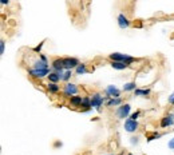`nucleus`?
Segmentation results:
<instances>
[{"label": "nucleus", "mask_w": 174, "mask_h": 155, "mask_svg": "<svg viewBox=\"0 0 174 155\" xmlns=\"http://www.w3.org/2000/svg\"><path fill=\"white\" fill-rule=\"evenodd\" d=\"M4 50H6V42L2 40V42H0V55L4 54Z\"/></svg>", "instance_id": "obj_26"}, {"label": "nucleus", "mask_w": 174, "mask_h": 155, "mask_svg": "<svg viewBox=\"0 0 174 155\" xmlns=\"http://www.w3.org/2000/svg\"><path fill=\"white\" fill-rule=\"evenodd\" d=\"M138 142H139V138H138V136L130 138V143H131V145H138Z\"/></svg>", "instance_id": "obj_28"}, {"label": "nucleus", "mask_w": 174, "mask_h": 155, "mask_svg": "<svg viewBox=\"0 0 174 155\" xmlns=\"http://www.w3.org/2000/svg\"><path fill=\"white\" fill-rule=\"evenodd\" d=\"M80 62L76 58H63V67L64 70H75Z\"/></svg>", "instance_id": "obj_8"}, {"label": "nucleus", "mask_w": 174, "mask_h": 155, "mask_svg": "<svg viewBox=\"0 0 174 155\" xmlns=\"http://www.w3.org/2000/svg\"><path fill=\"white\" fill-rule=\"evenodd\" d=\"M119 155H123V154H119Z\"/></svg>", "instance_id": "obj_35"}, {"label": "nucleus", "mask_w": 174, "mask_h": 155, "mask_svg": "<svg viewBox=\"0 0 174 155\" xmlns=\"http://www.w3.org/2000/svg\"><path fill=\"white\" fill-rule=\"evenodd\" d=\"M39 58H40V59H42V60H43V62H46V63H48V59H47V56H46V55H44V54H42V52H40V54H39Z\"/></svg>", "instance_id": "obj_29"}, {"label": "nucleus", "mask_w": 174, "mask_h": 155, "mask_svg": "<svg viewBox=\"0 0 174 155\" xmlns=\"http://www.w3.org/2000/svg\"><path fill=\"white\" fill-rule=\"evenodd\" d=\"M163 136V134H161V132H153V134H150L147 138H146V140L147 142H151V140H155V139H159V138H162Z\"/></svg>", "instance_id": "obj_22"}, {"label": "nucleus", "mask_w": 174, "mask_h": 155, "mask_svg": "<svg viewBox=\"0 0 174 155\" xmlns=\"http://www.w3.org/2000/svg\"><path fill=\"white\" fill-rule=\"evenodd\" d=\"M46 88L50 94H58L60 91V86H58V83H52V82H48Z\"/></svg>", "instance_id": "obj_15"}, {"label": "nucleus", "mask_w": 174, "mask_h": 155, "mask_svg": "<svg viewBox=\"0 0 174 155\" xmlns=\"http://www.w3.org/2000/svg\"><path fill=\"white\" fill-rule=\"evenodd\" d=\"M78 92H79V88H78V86H76V84L70 83V82H67V83L64 84V87H63V95H64V98H71L74 95H78Z\"/></svg>", "instance_id": "obj_4"}, {"label": "nucleus", "mask_w": 174, "mask_h": 155, "mask_svg": "<svg viewBox=\"0 0 174 155\" xmlns=\"http://www.w3.org/2000/svg\"><path fill=\"white\" fill-rule=\"evenodd\" d=\"M117 22H118V26L121 30H125V28H129L131 26V22L129 20V18L125 14H119L118 18H117Z\"/></svg>", "instance_id": "obj_10"}, {"label": "nucleus", "mask_w": 174, "mask_h": 155, "mask_svg": "<svg viewBox=\"0 0 174 155\" xmlns=\"http://www.w3.org/2000/svg\"><path fill=\"white\" fill-rule=\"evenodd\" d=\"M43 46H44V42H40L38 46H35L34 48H32V52H34V54H40V52H42V48H43Z\"/></svg>", "instance_id": "obj_24"}, {"label": "nucleus", "mask_w": 174, "mask_h": 155, "mask_svg": "<svg viewBox=\"0 0 174 155\" xmlns=\"http://www.w3.org/2000/svg\"><path fill=\"white\" fill-rule=\"evenodd\" d=\"M126 155H133V154H131V153H127V154H126Z\"/></svg>", "instance_id": "obj_33"}, {"label": "nucleus", "mask_w": 174, "mask_h": 155, "mask_svg": "<svg viewBox=\"0 0 174 155\" xmlns=\"http://www.w3.org/2000/svg\"><path fill=\"white\" fill-rule=\"evenodd\" d=\"M121 104H122V99H121V98H110V99L106 102L107 107H118Z\"/></svg>", "instance_id": "obj_16"}, {"label": "nucleus", "mask_w": 174, "mask_h": 155, "mask_svg": "<svg viewBox=\"0 0 174 155\" xmlns=\"http://www.w3.org/2000/svg\"><path fill=\"white\" fill-rule=\"evenodd\" d=\"M51 72V70L48 68V70H44V68H28L27 70V74L30 78L32 79H38V80H42L43 78H47L48 74Z\"/></svg>", "instance_id": "obj_2"}, {"label": "nucleus", "mask_w": 174, "mask_h": 155, "mask_svg": "<svg viewBox=\"0 0 174 155\" xmlns=\"http://www.w3.org/2000/svg\"><path fill=\"white\" fill-rule=\"evenodd\" d=\"M86 110H92L91 107V96H83L82 100V112Z\"/></svg>", "instance_id": "obj_19"}, {"label": "nucleus", "mask_w": 174, "mask_h": 155, "mask_svg": "<svg viewBox=\"0 0 174 155\" xmlns=\"http://www.w3.org/2000/svg\"><path fill=\"white\" fill-rule=\"evenodd\" d=\"M174 124V114L173 112H169L166 114L162 119H161V123L159 126L162 128H168V127H172V126Z\"/></svg>", "instance_id": "obj_9"}, {"label": "nucleus", "mask_w": 174, "mask_h": 155, "mask_svg": "<svg viewBox=\"0 0 174 155\" xmlns=\"http://www.w3.org/2000/svg\"><path fill=\"white\" fill-rule=\"evenodd\" d=\"M51 68H52V71L58 72L60 76H63V72H64L63 58H55V59L51 62Z\"/></svg>", "instance_id": "obj_6"}, {"label": "nucleus", "mask_w": 174, "mask_h": 155, "mask_svg": "<svg viewBox=\"0 0 174 155\" xmlns=\"http://www.w3.org/2000/svg\"><path fill=\"white\" fill-rule=\"evenodd\" d=\"M168 146H169V149H172V150H174V138H173V139H170V140H169V143H168Z\"/></svg>", "instance_id": "obj_30"}, {"label": "nucleus", "mask_w": 174, "mask_h": 155, "mask_svg": "<svg viewBox=\"0 0 174 155\" xmlns=\"http://www.w3.org/2000/svg\"><path fill=\"white\" fill-rule=\"evenodd\" d=\"M62 146H63L62 142H55V143H54V147L55 149H59V147H62Z\"/></svg>", "instance_id": "obj_31"}, {"label": "nucleus", "mask_w": 174, "mask_h": 155, "mask_svg": "<svg viewBox=\"0 0 174 155\" xmlns=\"http://www.w3.org/2000/svg\"><path fill=\"white\" fill-rule=\"evenodd\" d=\"M108 59L112 60V62H123V63L129 64V66L138 60V59L133 58V56L126 55V54H121V52H112V54L108 55Z\"/></svg>", "instance_id": "obj_1"}, {"label": "nucleus", "mask_w": 174, "mask_h": 155, "mask_svg": "<svg viewBox=\"0 0 174 155\" xmlns=\"http://www.w3.org/2000/svg\"><path fill=\"white\" fill-rule=\"evenodd\" d=\"M139 116H141V111H139V110H137L135 112L130 114V119H134V120H138Z\"/></svg>", "instance_id": "obj_25"}, {"label": "nucleus", "mask_w": 174, "mask_h": 155, "mask_svg": "<svg viewBox=\"0 0 174 155\" xmlns=\"http://www.w3.org/2000/svg\"><path fill=\"white\" fill-rule=\"evenodd\" d=\"M0 3H2V6H6V4L10 3V0H0Z\"/></svg>", "instance_id": "obj_32"}, {"label": "nucleus", "mask_w": 174, "mask_h": 155, "mask_svg": "<svg viewBox=\"0 0 174 155\" xmlns=\"http://www.w3.org/2000/svg\"><path fill=\"white\" fill-rule=\"evenodd\" d=\"M82 100H83L82 96L74 95L70 98V106H72V107H82Z\"/></svg>", "instance_id": "obj_14"}, {"label": "nucleus", "mask_w": 174, "mask_h": 155, "mask_svg": "<svg viewBox=\"0 0 174 155\" xmlns=\"http://www.w3.org/2000/svg\"><path fill=\"white\" fill-rule=\"evenodd\" d=\"M150 88H137L134 91L135 96H149L150 95Z\"/></svg>", "instance_id": "obj_20"}, {"label": "nucleus", "mask_w": 174, "mask_h": 155, "mask_svg": "<svg viewBox=\"0 0 174 155\" xmlns=\"http://www.w3.org/2000/svg\"><path fill=\"white\" fill-rule=\"evenodd\" d=\"M137 88H138V87H137L135 82H129V83H125V86H123V91H125V92L135 91Z\"/></svg>", "instance_id": "obj_21"}, {"label": "nucleus", "mask_w": 174, "mask_h": 155, "mask_svg": "<svg viewBox=\"0 0 174 155\" xmlns=\"http://www.w3.org/2000/svg\"><path fill=\"white\" fill-rule=\"evenodd\" d=\"M130 112H131V106L129 103H125V104H121L118 108H117V118L118 119H125V118L130 116Z\"/></svg>", "instance_id": "obj_5"}, {"label": "nucleus", "mask_w": 174, "mask_h": 155, "mask_svg": "<svg viewBox=\"0 0 174 155\" xmlns=\"http://www.w3.org/2000/svg\"><path fill=\"white\" fill-rule=\"evenodd\" d=\"M87 64L86 63H79L75 68V75H84L87 74Z\"/></svg>", "instance_id": "obj_17"}, {"label": "nucleus", "mask_w": 174, "mask_h": 155, "mask_svg": "<svg viewBox=\"0 0 174 155\" xmlns=\"http://www.w3.org/2000/svg\"><path fill=\"white\" fill-rule=\"evenodd\" d=\"M106 102V98L102 96L99 92H92L91 95V107L95 108L98 112L102 111V106Z\"/></svg>", "instance_id": "obj_3"}, {"label": "nucleus", "mask_w": 174, "mask_h": 155, "mask_svg": "<svg viewBox=\"0 0 174 155\" xmlns=\"http://www.w3.org/2000/svg\"><path fill=\"white\" fill-rule=\"evenodd\" d=\"M123 128H125V131H126V132H135L139 128V123L137 120L130 119V118H129V119L125 120Z\"/></svg>", "instance_id": "obj_7"}, {"label": "nucleus", "mask_w": 174, "mask_h": 155, "mask_svg": "<svg viewBox=\"0 0 174 155\" xmlns=\"http://www.w3.org/2000/svg\"><path fill=\"white\" fill-rule=\"evenodd\" d=\"M71 76H72V70H64V72H63V76H62V80L63 82H70V79H71Z\"/></svg>", "instance_id": "obj_23"}, {"label": "nucleus", "mask_w": 174, "mask_h": 155, "mask_svg": "<svg viewBox=\"0 0 174 155\" xmlns=\"http://www.w3.org/2000/svg\"><path fill=\"white\" fill-rule=\"evenodd\" d=\"M168 103L169 104H174V91L169 95V98H168Z\"/></svg>", "instance_id": "obj_27"}, {"label": "nucleus", "mask_w": 174, "mask_h": 155, "mask_svg": "<svg viewBox=\"0 0 174 155\" xmlns=\"http://www.w3.org/2000/svg\"><path fill=\"white\" fill-rule=\"evenodd\" d=\"M31 68H44V70H48V68H50V64L43 62L40 58H36L31 62Z\"/></svg>", "instance_id": "obj_12"}, {"label": "nucleus", "mask_w": 174, "mask_h": 155, "mask_svg": "<svg viewBox=\"0 0 174 155\" xmlns=\"http://www.w3.org/2000/svg\"><path fill=\"white\" fill-rule=\"evenodd\" d=\"M107 155H114V154H107Z\"/></svg>", "instance_id": "obj_34"}, {"label": "nucleus", "mask_w": 174, "mask_h": 155, "mask_svg": "<svg viewBox=\"0 0 174 155\" xmlns=\"http://www.w3.org/2000/svg\"><path fill=\"white\" fill-rule=\"evenodd\" d=\"M47 79H48V82H52V83H59V82L62 80V76H60V75L58 74V72L51 71L50 74H48Z\"/></svg>", "instance_id": "obj_18"}, {"label": "nucleus", "mask_w": 174, "mask_h": 155, "mask_svg": "<svg viewBox=\"0 0 174 155\" xmlns=\"http://www.w3.org/2000/svg\"><path fill=\"white\" fill-rule=\"evenodd\" d=\"M104 94L108 95L110 98H121V90L112 84H108L107 87L104 88Z\"/></svg>", "instance_id": "obj_11"}, {"label": "nucleus", "mask_w": 174, "mask_h": 155, "mask_svg": "<svg viewBox=\"0 0 174 155\" xmlns=\"http://www.w3.org/2000/svg\"><path fill=\"white\" fill-rule=\"evenodd\" d=\"M110 66L117 71H123V70H126V68H129V64L123 63V62H112V60L110 62Z\"/></svg>", "instance_id": "obj_13"}]
</instances>
